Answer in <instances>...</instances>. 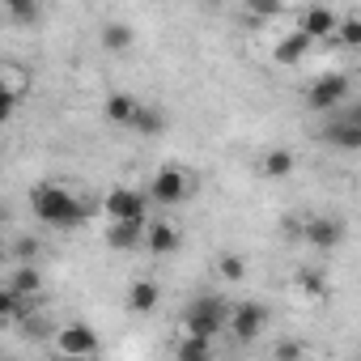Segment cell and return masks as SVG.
I'll return each mask as SVG.
<instances>
[{
    "mask_svg": "<svg viewBox=\"0 0 361 361\" xmlns=\"http://www.w3.org/2000/svg\"><path fill=\"white\" fill-rule=\"evenodd\" d=\"M5 9L18 26H35L39 22V0H5Z\"/></svg>",
    "mask_w": 361,
    "mask_h": 361,
    "instance_id": "obj_22",
    "label": "cell"
},
{
    "mask_svg": "<svg viewBox=\"0 0 361 361\" xmlns=\"http://www.w3.org/2000/svg\"><path fill=\"white\" fill-rule=\"evenodd\" d=\"M157 298H161V293H157L153 281H132V285H128V310H132V314H149V310L157 306Z\"/></svg>",
    "mask_w": 361,
    "mask_h": 361,
    "instance_id": "obj_17",
    "label": "cell"
},
{
    "mask_svg": "<svg viewBox=\"0 0 361 361\" xmlns=\"http://www.w3.org/2000/svg\"><path fill=\"white\" fill-rule=\"evenodd\" d=\"M306 243L319 247V251L340 247V243H344V221H336V217H314V221H306Z\"/></svg>",
    "mask_w": 361,
    "mask_h": 361,
    "instance_id": "obj_9",
    "label": "cell"
},
{
    "mask_svg": "<svg viewBox=\"0 0 361 361\" xmlns=\"http://www.w3.org/2000/svg\"><path fill=\"white\" fill-rule=\"evenodd\" d=\"M145 204H149V192H132V188H111L106 196V217L111 221H145Z\"/></svg>",
    "mask_w": 361,
    "mask_h": 361,
    "instance_id": "obj_5",
    "label": "cell"
},
{
    "mask_svg": "<svg viewBox=\"0 0 361 361\" xmlns=\"http://www.w3.org/2000/svg\"><path fill=\"white\" fill-rule=\"evenodd\" d=\"M136 106H140V102H136L132 94H111V98L102 102V115H106L115 128H132V115H136Z\"/></svg>",
    "mask_w": 361,
    "mask_h": 361,
    "instance_id": "obj_14",
    "label": "cell"
},
{
    "mask_svg": "<svg viewBox=\"0 0 361 361\" xmlns=\"http://www.w3.org/2000/svg\"><path fill=\"white\" fill-rule=\"evenodd\" d=\"M264 174H268V178L293 174V153H289V149H268V153H264Z\"/></svg>",
    "mask_w": 361,
    "mask_h": 361,
    "instance_id": "obj_20",
    "label": "cell"
},
{
    "mask_svg": "<svg viewBox=\"0 0 361 361\" xmlns=\"http://www.w3.org/2000/svg\"><path fill=\"white\" fill-rule=\"evenodd\" d=\"M145 247H149L153 255H174V251H178V230H174V226H166V221H149Z\"/></svg>",
    "mask_w": 361,
    "mask_h": 361,
    "instance_id": "obj_12",
    "label": "cell"
},
{
    "mask_svg": "<svg viewBox=\"0 0 361 361\" xmlns=\"http://www.w3.org/2000/svg\"><path fill=\"white\" fill-rule=\"evenodd\" d=\"M132 43H136V35H132V26H128V22H106V26H102V47H106L111 56L132 51Z\"/></svg>",
    "mask_w": 361,
    "mask_h": 361,
    "instance_id": "obj_15",
    "label": "cell"
},
{
    "mask_svg": "<svg viewBox=\"0 0 361 361\" xmlns=\"http://www.w3.org/2000/svg\"><path fill=\"white\" fill-rule=\"evenodd\" d=\"M149 234V221H111L106 226V247L111 251H136Z\"/></svg>",
    "mask_w": 361,
    "mask_h": 361,
    "instance_id": "obj_8",
    "label": "cell"
},
{
    "mask_svg": "<svg viewBox=\"0 0 361 361\" xmlns=\"http://www.w3.org/2000/svg\"><path fill=\"white\" fill-rule=\"evenodd\" d=\"M149 200L153 204H183L188 200V174L174 170V166H161L149 183Z\"/></svg>",
    "mask_w": 361,
    "mask_h": 361,
    "instance_id": "obj_4",
    "label": "cell"
},
{
    "mask_svg": "<svg viewBox=\"0 0 361 361\" xmlns=\"http://www.w3.org/2000/svg\"><path fill=\"white\" fill-rule=\"evenodd\" d=\"M39 285H43V276H39V268H35V264H18V272L9 276V285H5V289H13V293H22V298H30V293H39Z\"/></svg>",
    "mask_w": 361,
    "mask_h": 361,
    "instance_id": "obj_19",
    "label": "cell"
},
{
    "mask_svg": "<svg viewBox=\"0 0 361 361\" xmlns=\"http://www.w3.org/2000/svg\"><path fill=\"white\" fill-rule=\"evenodd\" d=\"M18 314H22V293L5 289V293H0V327H9V323H18Z\"/></svg>",
    "mask_w": 361,
    "mask_h": 361,
    "instance_id": "obj_24",
    "label": "cell"
},
{
    "mask_svg": "<svg viewBox=\"0 0 361 361\" xmlns=\"http://www.w3.org/2000/svg\"><path fill=\"white\" fill-rule=\"evenodd\" d=\"M226 327V306L217 302V298H196L192 306H188V314H183V331H192V336H217Z\"/></svg>",
    "mask_w": 361,
    "mask_h": 361,
    "instance_id": "obj_2",
    "label": "cell"
},
{
    "mask_svg": "<svg viewBox=\"0 0 361 361\" xmlns=\"http://www.w3.org/2000/svg\"><path fill=\"white\" fill-rule=\"evenodd\" d=\"M166 123H170V119H166V111H161V106H145V102H140V106H136V115H132V128H136L140 136H161V132H166Z\"/></svg>",
    "mask_w": 361,
    "mask_h": 361,
    "instance_id": "obj_16",
    "label": "cell"
},
{
    "mask_svg": "<svg viewBox=\"0 0 361 361\" xmlns=\"http://www.w3.org/2000/svg\"><path fill=\"white\" fill-rule=\"evenodd\" d=\"M298 285H302L310 298H323V281H319L314 272H302V276H298Z\"/></svg>",
    "mask_w": 361,
    "mask_h": 361,
    "instance_id": "obj_28",
    "label": "cell"
},
{
    "mask_svg": "<svg viewBox=\"0 0 361 361\" xmlns=\"http://www.w3.org/2000/svg\"><path fill=\"white\" fill-rule=\"evenodd\" d=\"M331 119H336V123H361V98H357V102H348V98H344V102L336 106V115H331Z\"/></svg>",
    "mask_w": 361,
    "mask_h": 361,
    "instance_id": "obj_26",
    "label": "cell"
},
{
    "mask_svg": "<svg viewBox=\"0 0 361 361\" xmlns=\"http://www.w3.org/2000/svg\"><path fill=\"white\" fill-rule=\"evenodd\" d=\"M174 357H178V361H209V357H213V340H209V336L183 331V344L174 348Z\"/></svg>",
    "mask_w": 361,
    "mask_h": 361,
    "instance_id": "obj_18",
    "label": "cell"
},
{
    "mask_svg": "<svg viewBox=\"0 0 361 361\" xmlns=\"http://www.w3.org/2000/svg\"><path fill=\"white\" fill-rule=\"evenodd\" d=\"M323 140L336 145V149H348V153H361V123H327L323 128Z\"/></svg>",
    "mask_w": 361,
    "mask_h": 361,
    "instance_id": "obj_13",
    "label": "cell"
},
{
    "mask_svg": "<svg viewBox=\"0 0 361 361\" xmlns=\"http://www.w3.org/2000/svg\"><path fill=\"white\" fill-rule=\"evenodd\" d=\"M264 327H268V306H259V302H243V306L230 314V331H234L243 344H251Z\"/></svg>",
    "mask_w": 361,
    "mask_h": 361,
    "instance_id": "obj_6",
    "label": "cell"
},
{
    "mask_svg": "<svg viewBox=\"0 0 361 361\" xmlns=\"http://www.w3.org/2000/svg\"><path fill=\"white\" fill-rule=\"evenodd\" d=\"M13 255H18L22 264H35V255H39V243H35V238H18V247H13Z\"/></svg>",
    "mask_w": 361,
    "mask_h": 361,
    "instance_id": "obj_27",
    "label": "cell"
},
{
    "mask_svg": "<svg viewBox=\"0 0 361 361\" xmlns=\"http://www.w3.org/2000/svg\"><path fill=\"white\" fill-rule=\"evenodd\" d=\"M336 39H340L344 47L361 51V18H340V30H336Z\"/></svg>",
    "mask_w": 361,
    "mask_h": 361,
    "instance_id": "obj_25",
    "label": "cell"
},
{
    "mask_svg": "<svg viewBox=\"0 0 361 361\" xmlns=\"http://www.w3.org/2000/svg\"><path fill=\"white\" fill-rule=\"evenodd\" d=\"M310 43H314V39H310L306 30H293V35H285V39L272 47V60H276V64H285V68H293V64H302V60H306Z\"/></svg>",
    "mask_w": 361,
    "mask_h": 361,
    "instance_id": "obj_11",
    "label": "cell"
},
{
    "mask_svg": "<svg viewBox=\"0 0 361 361\" xmlns=\"http://www.w3.org/2000/svg\"><path fill=\"white\" fill-rule=\"evenodd\" d=\"M285 13V0H247V18L251 22H272Z\"/></svg>",
    "mask_w": 361,
    "mask_h": 361,
    "instance_id": "obj_21",
    "label": "cell"
},
{
    "mask_svg": "<svg viewBox=\"0 0 361 361\" xmlns=\"http://www.w3.org/2000/svg\"><path fill=\"white\" fill-rule=\"evenodd\" d=\"M30 209L43 226L51 230H77L85 226V204L68 192V188H56V183H39L30 188Z\"/></svg>",
    "mask_w": 361,
    "mask_h": 361,
    "instance_id": "obj_1",
    "label": "cell"
},
{
    "mask_svg": "<svg viewBox=\"0 0 361 361\" xmlns=\"http://www.w3.org/2000/svg\"><path fill=\"white\" fill-rule=\"evenodd\" d=\"M344 98H348V77L344 73H327V77H319L306 90V106L310 111H336Z\"/></svg>",
    "mask_w": 361,
    "mask_h": 361,
    "instance_id": "obj_3",
    "label": "cell"
},
{
    "mask_svg": "<svg viewBox=\"0 0 361 361\" xmlns=\"http://www.w3.org/2000/svg\"><path fill=\"white\" fill-rule=\"evenodd\" d=\"M56 348H60L64 357H94L102 344H98V336H94L85 323H68V327H60V336H56Z\"/></svg>",
    "mask_w": 361,
    "mask_h": 361,
    "instance_id": "obj_7",
    "label": "cell"
},
{
    "mask_svg": "<svg viewBox=\"0 0 361 361\" xmlns=\"http://www.w3.org/2000/svg\"><path fill=\"white\" fill-rule=\"evenodd\" d=\"M217 272H221V281L238 285V281L247 276V259H243V255H217Z\"/></svg>",
    "mask_w": 361,
    "mask_h": 361,
    "instance_id": "obj_23",
    "label": "cell"
},
{
    "mask_svg": "<svg viewBox=\"0 0 361 361\" xmlns=\"http://www.w3.org/2000/svg\"><path fill=\"white\" fill-rule=\"evenodd\" d=\"M298 30H306L310 39H331V35L340 30V18H336V13H331L327 5H310V9L302 13Z\"/></svg>",
    "mask_w": 361,
    "mask_h": 361,
    "instance_id": "obj_10",
    "label": "cell"
},
{
    "mask_svg": "<svg viewBox=\"0 0 361 361\" xmlns=\"http://www.w3.org/2000/svg\"><path fill=\"white\" fill-rule=\"evenodd\" d=\"M276 357H281V361H289V357H302V344H281V348H276Z\"/></svg>",
    "mask_w": 361,
    "mask_h": 361,
    "instance_id": "obj_29",
    "label": "cell"
}]
</instances>
